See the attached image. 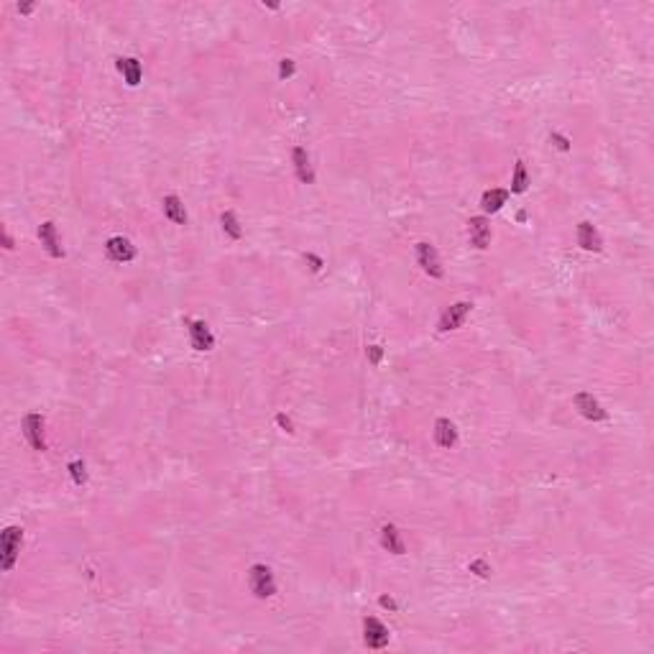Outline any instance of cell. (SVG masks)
Listing matches in <instances>:
<instances>
[{
	"instance_id": "cell-20",
	"label": "cell",
	"mask_w": 654,
	"mask_h": 654,
	"mask_svg": "<svg viewBox=\"0 0 654 654\" xmlns=\"http://www.w3.org/2000/svg\"><path fill=\"white\" fill-rule=\"evenodd\" d=\"M220 228H222V233L228 238H233V240H240V238H243V225H240V220H238V215L233 213V210H225V213L220 215Z\"/></svg>"
},
{
	"instance_id": "cell-21",
	"label": "cell",
	"mask_w": 654,
	"mask_h": 654,
	"mask_svg": "<svg viewBox=\"0 0 654 654\" xmlns=\"http://www.w3.org/2000/svg\"><path fill=\"white\" fill-rule=\"evenodd\" d=\"M67 471H70L72 481H74V486H85V483H87V465H85V460H79V457L70 460Z\"/></svg>"
},
{
	"instance_id": "cell-24",
	"label": "cell",
	"mask_w": 654,
	"mask_h": 654,
	"mask_svg": "<svg viewBox=\"0 0 654 654\" xmlns=\"http://www.w3.org/2000/svg\"><path fill=\"white\" fill-rule=\"evenodd\" d=\"M550 143H552V146H555L557 151H565V154H568V151L573 149V146H570V138H568V136L557 133V131H552V133H550Z\"/></svg>"
},
{
	"instance_id": "cell-30",
	"label": "cell",
	"mask_w": 654,
	"mask_h": 654,
	"mask_svg": "<svg viewBox=\"0 0 654 654\" xmlns=\"http://www.w3.org/2000/svg\"><path fill=\"white\" fill-rule=\"evenodd\" d=\"M3 248H8V251H13V248H16V243H13V238H10L8 230H3Z\"/></svg>"
},
{
	"instance_id": "cell-8",
	"label": "cell",
	"mask_w": 654,
	"mask_h": 654,
	"mask_svg": "<svg viewBox=\"0 0 654 654\" xmlns=\"http://www.w3.org/2000/svg\"><path fill=\"white\" fill-rule=\"evenodd\" d=\"M491 220L483 218V215H475L468 220V238H471V245L478 248V251H486L491 245Z\"/></svg>"
},
{
	"instance_id": "cell-2",
	"label": "cell",
	"mask_w": 654,
	"mask_h": 654,
	"mask_svg": "<svg viewBox=\"0 0 654 654\" xmlns=\"http://www.w3.org/2000/svg\"><path fill=\"white\" fill-rule=\"evenodd\" d=\"M248 588L256 598H271L276 596V578L268 565H251L248 570Z\"/></svg>"
},
{
	"instance_id": "cell-9",
	"label": "cell",
	"mask_w": 654,
	"mask_h": 654,
	"mask_svg": "<svg viewBox=\"0 0 654 654\" xmlns=\"http://www.w3.org/2000/svg\"><path fill=\"white\" fill-rule=\"evenodd\" d=\"M105 253L108 259L115 261V263H128V261L136 259V245L123 236H113L108 243H105Z\"/></svg>"
},
{
	"instance_id": "cell-12",
	"label": "cell",
	"mask_w": 654,
	"mask_h": 654,
	"mask_svg": "<svg viewBox=\"0 0 654 654\" xmlns=\"http://www.w3.org/2000/svg\"><path fill=\"white\" fill-rule=\"evenodd\" d=\"M292 161H294V174L302 184H315V169H312V161H309V154L304 146H294L292 151Z\"/></svg>"
},
{
	"instance_id": "cell-17",
	"label": "cell",
	"mask_w": 654,
	"mask_h": 654,
	"mask_svg": "<svg viewBox=\"0 0 654 654\" xmlns=\"http://www.w3.org/2000/svg\"><path fill=\"white\" fill-rule=\"evenodd\" d=\"M161 207H164V215L174 225H187V210H184V202L177 195H166L161 199Z\"/></svg>"
},
{
	"instance_id": "cell-15",
	"label": "cell",
	"mask_w": 654,
	"mask_h": 654,
	"mask_svg": "<svg viewBox=\"0 0 654 654\" xmlns=\"http://www.w3.org/2000/svg\"><path fill=\"white\" fill-rule=\"evenodd\" d=\"M115 67H118V72L123 74V79H126L128 87H138L143 79V70H141V62L136 59V56H120L118 62H115Z\"/></svg>"
},
{
	"instance_id": "cell-11",
	"label": "cell",
	"mask_w": 654,
	"mask_h": 654,
	"mask_svg": "<svg viewBox=\"0 0 654 654\" xmlns=\"http://www.w3.org/2000/svg\"><path fill=\"white\" fill-rule=\"evenodd\" d=\"M578 245H580L583 251H591V253L603 251V238H600V233L596 230L593 222H588V220L578 222Z\"/></svg>"
},
{
	"instance_id": "cell-26",
	"label": "cell",
	"mask_w": 654,
	"mask_h": 654,
	"mask_svg": "<svg viewBox=\"0 0 654 654\" xmlns=\"http://www.w3.org/2000/svg\"><path fill=\"white\" fill-rule=\"evenodd\" d=\"M276 425L281 427V432H286V434H294V425H292V419L286 417L284 411H279V414H276Z\"/></svg>"
},
{
	"instance_id": "cell-4",
	"label": "cell",
	"mask_w": 654,
	"mask_h": 654,
	"mask_svg": "<svg viewBox=\"0 0 654 654\" xmlns=\"http://www.w3.org/2000/svg\"><path fill=\"white\" fill-rule=\"evenodd\" d=\"M573 402H575V409L580 411V417H585L588 422H606L608 419V411L603 409V404L591 391H578Z\"/></svg>"
},
{
	"instance_id": "cell-19",
	"label": "cell",
	"mask_w": 654,
	"mask_h": 654,
	"mask_svg": "<svg viewBox=\"0 0 654 654\" xmlns=\"http://www.w3.org/2000/svg\"><path fill=\"white\" fill-rule=\"evenodd\" d=\"M529 187V174H527V164L521 161V158H516L514 161V174H512V190H509V195H521V192H527Z\"/></svg>"
},
{
	"instance_id": "cell-1",
	"label": "cell",
	"mask_w": 654,
	"mask_h": 654,
	"mask_svg": "<svg viewBox=\"0 0 654 654\" xmlns=\"http://www.w3.org/2000/svg\"><path fill=\"white\" fill-rule=\"evenodd\" d=\"M21 544H24V529L21 527H6L3 534H0V570L3 573H10L13 565L18 559V552H21Z\"/></svg>"
},
{
	"instance_id": "cell-22",
	"label": "cell",
	"mask_w": 654,
	"mask_h": 654,
	"mask_svg": "<svg viewBox=\"0 0 654 654\" xmlns=\"http://www.w3.org/2000/svg\"><path fill=\"white\" fill-rule=\"evenodd\" d=\"M468 570H471L475 578H483V580H486V578H491V565L486 562V559H473V562L468 565Z\"/></svg>"
},
{
	"instance_id": "cell-5",
	"label": "cell",
	"mask_w": 654,
	"mask_h": 654,
	"mask_svg": "<svg viewBox=\"0 0 654 654\" xmlns=\"http://www.w3.org/2000/svg\"><path fill=\"white\" fill-rule=\"evenodd\" d=\"M471 309H473V304H471V302H455V304H450V307L440 315L437 330H440V332H450V330L463 327L465 317L471 315Z\"/></svg>"
},
{
	"instance_id": "cell-13",
	"label": "cell",
	"mask_w": 654,
	"mask_h": 654,
	"mask_svg": "<svg viewBox=\"0 0 654 654\" xmlns=\"http://www.w3.org/2000/svg\"><path fill=\"white\" fill-rule=\"evenodd\" d=\"M39 240H41V245H44V251H47L51 259H64V248H62V243H59L56 225L51 220L39 225Z\"/></svg>"
},
{
	"instance_id": "cell-25",
	"label": "cell",
	"mask_w": 654,
	"mask_h": 654,
	"mask_svg": "<svg viewBox=\"0 0 654 654\" xmlns=\"http://www.w3.org/2000/svg\"><path fill=\"white\" fill-rule=\"evenodd\" d=\"M366 358H368L370 366H381V361H384V348H381V345H368V348H366Z\"/></svg>"
},
{
	"instance_id": "cell-28",
	"label": "cell",
	"mask_w": 654,
	"mask_h": 654,
	"mask_svg": "<svg viewBox=\"0 0 654 654\" xmlns=\"http://www.w3.org/2000/svg\"><path fill=\"white\" fill-rule=\"evenodd\" d=\"M379 606L381 608H386V611H399V603H396L391 596H381L379 598Z\"/></svg>"
},
{
	"instance_id": "cell-29",
	"label": "cell",
	"mask_w": 654,
	"mask_h": 654,
	"mask_svg": "<svg viewBox=\"0 0 654 654\" xmlns=\"http://www.w3.org/2000/svg\"><path fill=\"white\" fill-rule=\"evenodd\" d=\"M33 8H36L33 3H21V6H18V13H21V16H31Z\"/></svg>"
},
{
	"instance_id": "cell-16",
	"label": "cell",
	"mask_w": 654,
	"mask_h": 654,
	"mask_svg": "<svg viewBox=\"0 0 654 654\" xmlns=\"http://www.w3.org/2000/svg\"><path fill=\"white\" fill-rule=\"evenodd\" d=\"M381 547L386 552H391V555H404V552H407L402 532H399L394 524H384V527H381Z\"/></svg>"
},
{
	"instance_id": "cell-6",
	"label": "cell",
	"mask_w": 654,
	"mask_h": 654,
	"mask_svg": "<svg viewBox=\"0 0 654 654\" xmlns=\"http://www.w3.org/2000/svg\"><path fill=\"white\" fill-rule=\"evenodd\" d=\"M389 639H391V634H389V629L379 619H373V616L363 619V641H366V646L384 649V646H389Z\"/></svg>"
},
{
	"instance_id": "cell-14",
	"label": "cell",
	"mask_w": 654,
	"mask_h": 654,
	"mask_svg": "<svg viewBox=\"0 0 654 654\" xmlns=\"http://www.w3.org/2000/svg\"><path fill=\"white\" fill-rule=\"evenodd\" d=\"M434 442H437L442 450L455 448V445H457V427H455V422H450L448 417L434 419Z\"/></svg>"
},
{
	"instance_id": "cell-27",
	"label": "cell",
	"mask_w": 654,
	"mask_h": 654,
	"mask_svg": "<svg viewBox=\"0 0 654 654\" xmlns=\"http://www.w3.org/2000/svg\"><path fill=\"white\" fill-rule=\"evenodd\" d=\"M304 261H307V263H309V268H312L315 274H317V271H322V266H325V261L320 259L317 253H304Z\"/></svg>"
},
{
	"instance_id": "cell-3",
	"label": "cell",
	"mask_w": 654,
	"mask_h": 654,
	"mask_svg": "<svg viewBox=\"0 0 654 654\" xmlns=\"http://www.w3.org/2000/svg\"><path fill=\"white\" fill-rule=\"evenodd\" d=\"M417 263L422 266V271H425L427 276H432V279H442V276H445L440 253H437V248H434L432 243H427V240H419L417 243Z\"/></svg>"
},
{
	"instance_id": "cell-7",
	"label": "cell",
	"mask_w": 654,
	"mask_h": 654,
	"mask_svg": "<svg viewBox=\"0 0 654 654\" xmlns=\"http://www.w3.org/2000/svg\"><path fill=\"white\" fill-rule=\"evenodd\" d=\"M21 427H24V437L28 440V445H31L33 450H39V452H44V450H47V440H44V417L36 414V411H31V414L24 417Z\"/></svg>"
},
{
	"instance_id": "cell-10",
	"label": "cell",
	"mask_w": 654,
	"mask_h": 654,
	"mask_svg": "<svg viewBox=\"0 0 654 654\" xmlns=\"http://www.w3.org/2000/svg\"><path fill=\"white\" fill-rule=\"evenodd\" d=\"M190 325V343L195 350H199V353H205V350H213L215 348V335L213 330L207 327V322H202V320H192Z\"/></svg>"
},
{
	"instance_id": "cell-18",
	"label": "cell",
	"mask_w": 654,
	"mask_h": 654,
	"mask_svg": "<svg viewBox=\"0 0 654 654\" xmlns=\"http://www.w3.org/2000/svg\"><path fill=\"white\" fill-rule=\"evenodd\" d=\"M509 202V190H486L481 197L483 213H498Z\"/></svg>"
},
{
	"instance_id": "cell-23",
	"label": "cell",
	"mask_w": 654,
	"mask_h": 654,
	"mask_svg": "<svg viewBox=\"0 0 654 654\" xmlns=\"http://www.w3.org/2000/svg\"><path fill=\"white\" fill-rule=\"evenodd\" d=\"M294 72H297V64H294L292 59H281V62H279V79H281V82L292 79Z\"/></svg>"
}]
</instances>
